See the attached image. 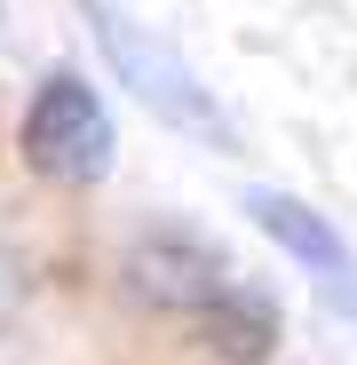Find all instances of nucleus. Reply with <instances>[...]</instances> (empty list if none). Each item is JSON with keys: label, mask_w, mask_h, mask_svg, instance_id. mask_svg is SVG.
Segmentation results:
<instances>
[{"label": "nucleus", "mask_w": 357, "mask_h": 365, "mask_svg": "<svg viewBox=\"0 0 357 365\" xmlns=\"http://www.w3.org/2000/svg\"><path fill=\"white\" fill-rule=\"evenodd\" d=\"M24 294H32V270H24V255H16V247H0V334H9V318L24 310Z\"/></svg>", "instance_id": "39448f33"}, {"label": "nucleus", "mask_w": 357, "mask_h": 365, "mask_svg": "<svg viewBox=\"0 0 357 365\" xmlns=\"http://www.w3.org/2000/svg\"><path fill=\"white\" fill-rule=\"evenodd\" d=\"M247 215L310 270V286L326 294V310L357 318V247H349V238H341L310 199H294V191H247Z\"/></svg>", "instance_id": "20e7f679"}, {"label": "nucleus", "mask_w": 357, "mask_h": 365, "mask_svg": "<svg viewBox=\"0 0 357 365\" xmlns=\"http://www.w3.org/2000/svg\"><path fill=\"white\" fill-rule=\"evenodd\" d=\"M119 270H128V294L151 302V310L183 318L214 357L230 365H262L278 349V302L238 270L207 230H183V222H143L128 238V255H119Z\"/></svg>", "instance_id": "f257e3e1"}, {"label": "nucleus", "mask_w": 357, "mask_h": 365, "mask_svg": "<svg viewBox=\"0 0 357 365\" xmlns=\"http://www.w3.org/2000/svg\"><path fill=\"white\" fill-rule=\"evenodd\" d=\"M80 16H88V32H95V48H103V64L119 72V88H128L159 128L191 135V143H207V151H238L230 111L214 103V88L191 72V56L175 48L159 24L128 16L119 0H80Z\"/></svg>", "instance_id": "f03ea898"}, {"label": "nucleus", "mask_w": 357, "mask_h": 365, "mask_svg": "<svg viewBox=\"0 0 357 365\" xmlns=\"http://www.w3.org/2000/svg\"><path fill=\"white\" fill-rule=\"evenodd\" d=\"M16 143H24L32 175H48V182H103V175H111V151H119L103 96H95L80 72H64V64L40 72Z\"/></svg>", "instance_id": "7ed1b4c3"}]
</instances>
